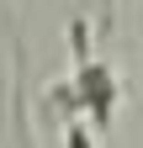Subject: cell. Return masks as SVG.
<instances>
[{"mask_svg":"<svg viewBox=\"0 0 143 148\" xmlns=\"http://www.w3.org/2000/svg\"><path fill=\"white\" fill-rule=\"evenodd\" d=\"M53 95L69 101V111H90V122L106 127V122H111V111H117V79H111V69H106V64L80 58L69 90H53Z\"/></svg>","mask_w":143,"mask_h":148,"instance_id":"cell-1","label":"cell"},{"mask_svg":"<svg viewBox=\"0 0 143 148\" xmlns=\"http://www.w3.org/2000/svg\"><path fill=\"white\" fill-rule=\"evenodd\" d=\"M64 143H69V148H90V138H85V127H69V132H64Z\"/></svg>","mask_w":143,"mask_h":148,"instance_id":"cell-2","label":"cell"},{"mask_svg":"<svg viewBox=\"0 0 143 148\" xmlns=\"http://www.w3.org/2000/svg\"><path fill=\"white\" fill-rule=\"evenodd\" d=\"M21 148H32V143H27V127H21Z\"/></svg>","mask_w":143,"mask_h":148,"instance_id":"cell-3","label":"cell"}]
</instances>
